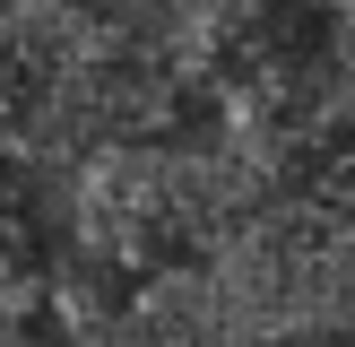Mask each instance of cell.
<instances>
[{
  "label": "cell",
  "mask_w": 355,
  "mask_h": 347,
  "mask_svg": "<svg viewBox=\"0 0 355 347\" xmlns=\"http://www.w3.org/2000/svg\"><path fill=\"white\" fill-rule=\"evenodd\" d=\"M260 347H355V243H347L338 269H329V287L312 295L295 321H277Z\"/></svg>",
  "instance_id": "obj_1"
}]
</instances>
